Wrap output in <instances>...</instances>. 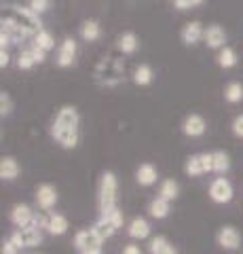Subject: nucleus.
Wrapping results in <instances>:
<instances>
[{
    "label": "nucleus",
    "instance_id": "obj_1",
    "mask_svg": "<svg viewBox=\"0 0 243 254\" xmlns=\"http://www.w3.org/2000/svg\"><path fill=\"white\" fill-rule=\"evenodd\" d=\"M49 133L61 148L66 150L76 148L78 142H81V115H78L76 106H70V104L61 106L57 110L55 119H53Z\"/></svg>",
    "mask_w": 243,
    "mask_h": 254
},
{
    "label": "nucleus",
    "instance_id": "obj_2",
    "mask_svg": "<svg viewBox=\"0 0 243 254\" xmlns=\"http://www.w3.org/2000/svg\"><path fill=\"white\" fill-rule=\"evenodd\" d=\"M0 19L13 23V26L17 28L26 38H34L38 32L45 30L43 21H41V15L34 13L30 6H9V9H4Z\"/></svg>",
    "mask_w": 243,
    "mask_h": 254
},
{
    "label": "nucleus",
    "instance_id": "obj_3",
    "mask_svg": "<svg viewBox=\"0 0 243 254\" xmlns=\"http://www.w3.org/2000/svg\"><path fill=\"white\" fill-rule=\"evenodd\" d=\"M93 78L104 89L119 87L121 83H125V64L121 60L112 58V55H108V58L97 62L96 70H93Z\"/></svg>",
    "mask_w": 243,
    "mask_h": 254
},
{
    "label": "nucleus",
    "instance_id": "obj_4",
    "mask_svg": "<svg viewBox=\"0 0 243 254\" xmlns=\"http://www.w3.org/2000/svg\"><path fill=\"white\" fill-rule=\"evenodd\" d=\"M116 199H119V178L112 170L101 172L97 182V210L108 212L116 208Z\"/></svg>",
    "mask_w": 243,
    "mask_h": 254
},
{
    "label": "nucleus",
    "instance_id": "obj_5",
    "mask_svg": "<svg viewBox=\"0 0 243 254\" xmlns=\"http://www.w3.org/2000/svg\"><path fill=\"white\" fill-rule=\"evenodd\" d=\"M125 222V216H123V210L116 205V208L108 210V212H99V216L96 218V222H93V229L97 231V235L101 237V240H110V237L116 235V231L123 227Z\"/></svg>",
    "mask_w": 243,
    "mask_h": 254
},
{
    "label": "nucleus",
    "instance_id": "obj_6",
    "mask_svg": "<svg viewBox=\"0 0 243 254\" xmlns=\"http://www.w3.org/2000/svg\"><path fill=\"white\" fill-rule=\"evenodd\" d=\"M74 250L76 254H104V240L97 235L93 227L78 229L74 233Z\"/></svg>",
    "mask_w": 243,
    "mask_h": 254
},
{
    "label": "nucleus",
    "instance_id": "obj_7",
    "mask_svg": "<svg viewBox=\"0 0 243 254\" xmlns=\"http://www.w3.org/2000/svg\"><path fill=\"white\" fill-rule=\"evenodd\" d=\"M45 229L36 227V225H28V227H21V229H15V231L9 235L11 240L19 246V248H36V246H41L45 235H43Z\"/></svg>",
    "mask_w": 243,
    "mask_h": 254
},
{
    "label": "nucleus",
    "instance_id": "obj_8",
    "mask_svg": "<svg viewBox=\"0 0 243 254\" xmlns=\"http://www.w3.org/2000/svg\"><path fill=\"white\" fill-rule=\"evenodd\" d=\"M209 199L218 203V205H224V203H231L233 201V197H235V189L231 185V180L229 178H224V176H218L209 182Z\"/></svg>",
    "mask_w": 243,
    "mask_h": 254
},
{
    "label": "nucleus",
    "instance_id": "obj_9",
    "mask_svg": "<svg viewBox=\"0 0 243 254\" xmlns=\"http://www.w3.org/2000/svg\"><path fill=\"white\" fill-rule=\"evenodd\" d=\"M184 174L191 178L203 176V174H211V153H194L186 159Z\"/></svg>",
    "mask_w": 243,
    "mask_h": 254
},
{
    "label": "nucleus",
    "instance_id": "obj_10",
    "mask_svg": "<svg viewBox=\"0 0 243 254\" xmlns=\"http://www.w3.org/2000/svg\"><path fill=\"white\" fill-rule=\"evenodd\" d=\"M34 201H36V205H38V210L51 212V210L57 205V201H59L57 189L53 187V185H49V182H43V185H38V187H36Z\"/></svg>",
    "mask_w": 243,
    "mask_h": 254
},
{
    "label": "nucleus",
    "instance_id": "obj_11",
    "mask_svg": "<svg viewBox=\"0 0 243 254\" xmlns=\"http://www.w3.org/2000/svg\"><path fill=\"white\" fill-rule=\"evenodd\" d=\"M216 244L226 252H235V250H239V246H241V233L237 231V227L224 225V227L218 229Z\"/></svg>",
    "mask_w": 243,
    "mask_h": 254
},
{
    "label": "nucleus",
    "instance_id": "obj_12",
    "mask_svg": "<svg viewBox=\"0 0 243 254\" xmlns=\"http://www.w3.org/2000/svg\"><path fill=\"white\" fill-rule=\"evenodd\" d=\"M34 218H36V212H34L32 205H28V203H15L9 212V220L15 229L34 225Z\"/></svg>",
    "mask_w": 243,
    "mask_h": 254
},
{
    "label": "nucleus",
    "instance_id": "obj_13",
    "mask_svg": "<svg viewBox=\"0 0 243 254\" xmlns=\"http://www.w3.org/2000/svg\"><path fill=\"white\" fill-rule=\"evenodd\" d=\"M205 131H207V121H205V117L203 115L191 113V115L184 117L182 133L186 138H201V136H205Z\"/></svg>",
    "mask_w": 243,
    "mask_h": 254
},
{
    "label": "nucleus",
    "instance_id": "obj_14",
    "mask_svg": "<svg viewBox=\"0 0 243 254\" xmlns=\"http://www.w3.org/2000/svg\"><path fill=\"white\" fill-rule=\"evenodd\" d=\"M203 36H205V28H203V23L193 19V21H186L182 30H180V41H182L186 47H194L203 43Z\"/></svg>",
    "mask_w": 243,
    "mask_h": 254
},
{
    "label": "nucleus",
    "instance_id": "obj_15",
    "mask_svg": "<svg viewBox=\"0 0 243 254\" xmlns=\"http://www.w3.org/2000/svg\"><path fill=\"white\" fill-rule=\"evenodd\" d=\"M76 51H78L76 41H74V38H70V36H66L64 41L59 43V47H57L55 64L59 68H70L76 62Z\"/></svg>",
    "mask_w": 243,
    "mask_h": 254
},
{
    "label": "nucleus",
    "instance_id": "obj_16",
    "mask_svg": "<svg viewBox=\"0 0 243 254\" xmlns=\"http://www.w3.org/2000/svg\"><path fill=\"white\" fill-rule=\"evenodd\" d=\"M203 43H205L207 49L220 51L222 47H226V32L222 26L218 23H211V26L205 28V36H203Z\"/></svg>",
    "mask_w": 243,
    "mask_h": 254
},
{
    "label": "nucleus",
    "instance_id": "obj_17",
    "mask_svg": "<svg viewBox=\"0 0 243 254\" xmlns=\"http://www.w3.org/2000/svg\"><path fill=\"white\" fill-rule=\"evenodd\" d=\"M68 229H70V222H68V218L64 216V214H59V212H47V229H45V231L49 233V235L61 237V235L68 233Z\"/></svg>",
    "mask_w": 243,
    "mask_h": 254
},
{
    "label": "nucleus",
    "instance_id": "obj_18",
    "mask_svg": "<svg viewBox=\"0 0 243 254\" xmlns=\"http://www.w3.org/2000/svg\"><path fill=\"white\" fill-rule=\"evenodd\" d=\"M150 222H148L144 216H136V218H131L129 220V225H127V235L131 237V240H136V242H142V240H148L150 237Z\"/></svg>",
    "mask_w": 243,
    "mask_h": 254
},
{
    "label": "nucleus",
    "instance_id": "obj_19",
    "mask_svg": "<svg viewBox=\"0 0 243 254\" xmlns=\"http://www.w3.org/2000/svg\"><path fill=\"white\" fill-rule=\"evenodd\" d=\"M21 174V165L15 157L11 155H4L2 159H0V178H2L4 182H13L17 180Z\"/></svg>",
    "mask_w": 243,
    "mask_h": 254
},
{
    "label": "nucleus",
    "instance_id": "obj_20",
    "mask_svg": "<svg viewBox=\"0 0 243 254\" xmlns=\"http://www.w3.org/2000/svg\"><path fill=\"white\" fill-rule=\"evenodd\" d=\"M156 180H159V170H156L152 163L146 161L136 170V182L140 187H152V185H156Z\"/></svg>",
    "mask_w": 243,
    "mask_h": 254
},
{
    "label": "nucleus",
    "instance_id": "obj_21",
    "mask_svg": "<svg viewBox=\"0 0 243 254\" xmlns=\"http://www.w3.org/2000/svg\"><path fill=\"white\" fill-rule=\"evenodd\" d=\"M148 216L154 218V220H163V218H167L169 216V212H171V201L167 199H163V197L156 195L154 199H150V203H148Z\"/></svg>",
    "mask_w": 243,
    "mask_h": 254
},
{
    "label": "nucleus",
    "instance_id": "obj_22",
    "mask_svg": "<svg viewBox=\"0 0 243 254\" xmlns=\"http://www.w3.org/2000/svg\"><path fill=\"white\" fill-rule=\"evenodd\" d=\"M116 49L123 55H133L140 49V38L136 32H123V34L116 38Z\"/></svg>",
    "mask_w": 243,
    "mask_h": 254
},
{
    "label": "nucleus",
    "instance_id": "obj_23",
    "mask_svg": "<svg viewBox=\"0 0 243 254\" xmlns=\"http://www.w3.org/2000/svg\"><path fill=\"white\" fill-rule=\"evenodd\" d=\"M78 34L85 43H96L101 38V26L97 19H85L81 23V28H78Z\"/></svg>",
    "mask_w": 243,
    "mask_h": 254
},
{
    "label": "nucleus",
    "instance_id": "obj_24",
    "mask_svg": "<svg viewBox=\"0 0 243 254\" xmlns=\"http://www.w3.org/2000/svg\"><path fill=\"white\" fill-rule=\"evenodd\" d=\"M231 170V157L224 150H214L211 153V174L216 176H224Z\"/></svg>",
    "mask_w": 243,
    "mask_h": 254
},
{
    "label": "nucleus",
    "instance_id": "obj_25",
    "mask_svg": "<svg viewBox=\"0 0 243 254\" xmlns=\"http://www.w3.org/2000/svg\"><path fill=\"white\" fill-rule=\"evenodd\" d=\"M148 252L150 254H178L176 246L171 244L165 235H156L148 242Z\"/></svg>",
    "mask_w": 243,
    "mask_h": 254
},
{
    "label": "nucleus",
    "instance_id": "obj_26",
    "mask_svg": "<svg viewBox=\"0 0 243 254\" xmlns=\"http://www.w3.org/2000/svg\"><path fill=\"white\" fill-rule=\"evenodd\" d=\"M131 81L136 83L138 87H148V85L154 81V70H152V66H150V64H140V66L133 70Z\"/></svg>",
    "mask_w": 243,
    "mask_h": 254
},
{
    "label": "nucleus",
    "instance_id": "obj_27",
    "mask_svg": "<svg viewBox=\"0 0 243 254\" xmlns=\"http://www.w3.org/2000/svg\"><path fill=\"white\" fill-rule=\"evenodd\" d=\"M216 62H218V66H220L222 70H231V68H235L239 64V58H237V51L233 49V47H222L220 51H218V58H216Z\"/></svg>",
    "mask_w": 243,
    "mask_h": 254
},
{
    "label": "nucleus",
    "instance_id": "obj_28",
    "mask_svg": "<svg viewBox=\"0 0 243 254\" xmlns=\"http://www.w3.org/2000/svg\"><path fill=\"white\" fill-rule=\"evenodd\" d=\"M159 197H163V199H167V201H176L178 197H180V185H178L174 178L161 180V185H159Z\"/></svg>",
    "mask_w": 243,
    "mask_h": 254
},
{
    "label": "nucleus",
    "instance_id": "obj_29",
    "mask_svg": "<svg viewBox=\"0 0 243 254\" xmlns=\"http://www.w3.org/2000/svg\"><path fill=\"white\" fill-rule=\"evenodd\" d=\"M224 100L229 102V104H239V102H243V85L239 81H231L224 87Z\"/></svg>",
    "mask_w": 243,
    "mask_h": 254
},
{
    "label": "nucleus",
    "instance_id": "obj_30",
    "mask_svg": "<svg viewBox=\"0 0 243 254\" xmlns=\"http://www.w3.org/2000/svg\"><path fill=\"white\" fill-rule=\"evenodd\" d=\"M32 41H34L32 45L41 47V49H43V51H47V53L55 49V38H53V34H51L49 30H41V32H38V34L32 38Z\"/></svg>",
    "mask_w": 243,
    "mask_h": 254
},
{
    "label": "nucleus",
    "instance_id": "obj_31",
    "mask_svg": "<svg viewBox=\"0 0 243 254\" xmlns=\"http://www.w3.org/2000/svg\"><path fill=\"white\" fill-rule=\"evenodd\" d=\"M17 68L19 70H32L36 66V58H34V53L32 49H23L19 55H17Z\"/></svg>",
    "mask_w": 243,
    "mask_h": 254
},
{
    "label": "nucleus",
    "instance_id": "obj_32",
    "mask_svg": "<svg viewBox=\"0 0 243 254\" xmlns=\"http://www.w3.org/2000/svg\"><path fill=\"white\" fill-rule=\"evenodd\" d=\"M15 108V102L9 91H0V117H9Z\"/></svg>",
    "mask_w": 243,
    "mask_h": 254
},
{
    "label": "nucleus",
    "instance_id": "obj_33",
    "mask_svg": "<svg viewBox=\"0 0 243 254\" xmlns=\"http://www.w3.org/2000/svg\"><path fill=\"white\" fill-rule=\"evenodd\" d=\"M28 6H30V9H32L34 13L43 15L45 11H49V6H51V0H28Z\"/></svg>",
    "mask_w": 243,
    "mask_h": 254
},
{
    "label": "nucleus",
    "instance_id": "obj_34",
    "mask_svg": "<svg viewBox=\"0 0 243 254\" xmlns=\"http://www.w3.org/2000/svg\"><path fill=\"white\" fill-rule=\"evenodd\" d=\"M231 131H233V136L235 138H239V140H243V113L241 115H237L231 121Z\"/></svg>",
    "mask_w": 243,
    "mask_h": 254
},
{
    "label": "nucleus",
    "instance_id": "obj_35",
    "mask_svg": "<svg viewBox=\"0 0 243 254\" xmlns=\"http://www.w3.org/2000/svg\"><path fill=\"white\" fill-rule=\"evenodd\" d=\"M205 0H174V6L180 11H188V9H194V6L203 4Z\"/></svg>",
    "mask_w": 243,
    "mask_h": 254
},
{
    "label": "nucleus",
    "instance_id": "obj_36",
    "mask_svg": "<svg viewBox=\"0 0 243 254\" xmlns=\"http://www.w3.org/2000/svg\"><path fill=\"white\" fill-rule=\"evenodd\" d=\"M21 252V248L17 244H15L11 237H6V240L2 242V248H0V254H19Z\"/></svg>",
    "mask_w": 243,
    "mask_h": 254
},
{
    "label": "nucleus",
    "instance_id": "obj_37",
    "mask_svg": "<svg viewBox=\"0 0 243 254\" xmlns=\"http://www.w3.org/2000/svg\"><path fill=\"white\" fill-rule=\"evenodd\" d=\"M121 254H144V252H142V248H140L138 244H133V242H131V244L125 246Z\"/></svg>",
    "mask_w": 243,
    "mask_h": 254
},
{
    "label": "nucleus",
    "instance_id": "obj_38",
    "mask_svg": "<svg viewBox=\"0 0 243 254\" xmlns=\"http://www.w3.org/2000/svg\"><path fill=\"white\" fill-rule=\"evenodd\" d=\"M11 64V55L6 49H0V68H6Z\"/></svg>",
    "mask_w": 243,
    "mask_h": 254
},
{
    "label": "nucleus",
    "instance_id": "obj_39",
    "mask_svg": "<svg viewBox=\"0 0 243 254\" xmlns=\"http://www.w3.org/2000/svg\"><path fill=\"white\" fill-rule=\"evenodd\" d=\"M32 254H38V252H32Z\"/></svg>",
    "mask_w": 243,
    "mask_h": 254
}]
</instances>
